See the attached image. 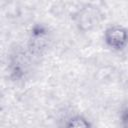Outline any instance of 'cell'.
Here are the masks:
<instances>
[{
    "instance_id": "obj_1",
    "label": "cell",
    "mask_w": 128,
    "mask_h": 128,
    "mask_svg": "<svg viewBox=\"0 0 128 128\" xmlns=\"http://www.w3.org/2000/svg\"><path fill=\"white\" fill-rule=\"evenodd\" d=\"M104 45L113 52H123L128 48V28L121 24H112L103 31Z\"/></svg>"
},
{
    "instance_id": "obj_2",
    "label": "cell",
    "mask_w": 128,
    "mask_h": 128,
    "mask_svg": "<svg viewBox=\"0 0 128 128\" xmlns=\"http://www.w3.org/2000/svg\"><path fill=\"white\" fill-rule=\"evenodd\" d=\"M29 60L26 53L15 52L9 58L7 64V71L13 81H20L26 77L29 69Z\"/></svg>"
},
{
    "instance_id": "obj_3",
    "label": "cell",
    "mask_w": 128,
    "mask_h": 128,
    "mask_svg": "<svg viewBox=\"0 0 128 128\" xmlns=\"http://www.w3.org/2000/svg\"><path fill=\"white\" fill-rule=\"evenodd\" d=\"M97 7L86 5L82 7L76 15V25L79 30L89 31L95 27L100 21V12Z\"/></svg>"
},
{
    "instance_id": "obj_4",
    "label": "cell",
    "mask_w": 128,
    "mask_h": 128,
    "mask_svg": "<svg viewBox=\"0 0 128 128\" xmlns=\"http://www.w3.org/2000/svg\"><path fill=\"white\" fill-rule=\"evenodd\" d=\"M61 128H94V125L85 115L74 113L64 119Z\"/></svg>"
},
{
    "instance_id": "obj_5",
    "label": "cell",
    "mask_w": 128,
    "mask_h": 128,
    "mask_svg": "<svg viewBox=\"0 0 128 128\" xmlns=\"http://www.w3.org/2000/svg\"><path fill=\"white\" fill-rule=\"evenodd\" d=\"M120 128H128V105L124 106L119 113Z\"/></svg>"
}]
</instances>
